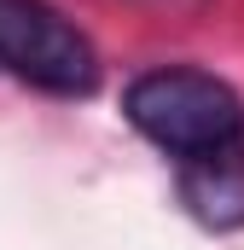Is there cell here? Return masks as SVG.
<instances>
[{
    "instance_id": "obj_1",
    "label": "cell",
    "mask_w": 244,
    "mask_h": 250,
    "mask_svg": "<svg viewBox=\"0 0 244 250\" xmlns=\"http://www.w3.org/2000/svg\"><path fill=\"white\" fill-rule=\"evenodd\" d=\"M122 117L181 163H215L244 151V99L221 76L192 64L140 70L122 93Z\"/></svg>"
},
{
    "instance_id": "obj_2",
    "label": "cell",
    "mask_w": 244,
    "mask_h": 250,
    "mask_svg": "<svg viewBox=\"0 0 244 250\" xmlns=\"http://www.w3.org/2000/svg\"><path fill=\"white\" fill-rule=\"evenodd\" d=\"M0 64L59 99H87L99 87L93 41L47 0H0Z\"/></svg>"
},
{
    "instance_id": "obj_3",
    "label": "cell",
    "mask_w": 244,
    "mask_h": 250,
    "mask_svg": "<svg viewBox=\"0 0 244 250\" xmlns=\"http://www.w3.org/2000/svg\"><path fill=\"white\" fill-rule=\"evenodd\" d=\"M181 192L198 221L209 227H244V151L215 157V163H186Z\"/></svg>"
}]
</instances>
